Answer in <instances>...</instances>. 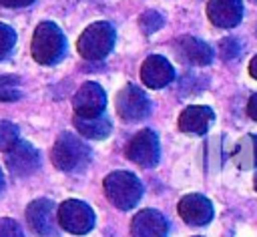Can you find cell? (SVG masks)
<instances>
[{
	"instance_id": "6da1fadb",
	"label": "cell",
	"mask_w": 257,
	"mask_h": 237,
	"mask_svg": "<svg viewBox=\"0 0 257 237\" xmlns=\"http://www.w3.org/2000/svg\"><path fill=\"white\" fill-rule=\"evenodd\" d=\"M52 163L64 173H80L90 163V149L76 135L62 133L52 147Z\"/></svg>"
},
{
	"instance_id": "7a4b0ae2",
	"label": "cell",
	"mask_w": 257,
	"mask_h": 237,
	"mask_svg": "<svg viewBox=\"0 0 257 237\" xmlns=\"http://www.w3.org/2000/svg\"><path fill=\"white\" fill-rule=\"evenodd\" d=\"M66 40L54 22H40L32 36V56L40 64H54L62 58Z\"/></svg>"
},
{
	"instance_id": "3957f363",
	"label": "cell",
	"mask_w": 257,
	"mask_h": 237,
	"mask_svg": "<svg viewBox=\"0 0 257 237\" xmlns=\"http://www.w3.org/2000/svg\"><path fill=\"white\" fill-rule=\"evenodd\" d=\"M104 195L118 209H133L143 197L141 181L126 171H114L104 179Z\"/></svg>"
},
{
	"instance_id": "277c9868",
	"label": "cell",
	"mask_w": 257,
	"mask_h": 237,
	"mask_svg": "<svg viewBox=\"0 0 257 237\" xmlns=\"http://www.w3.org/2000/svg\"><path fill=\"white\" fill-rule=\"evenodd\" d=\"M78 52L86 60L104 58L114 46V28L108 22H94L78 38Z\"/></svg>"
},
{
	"instance_id": "5b68a950",
	"label": "cell",
	"mask_w": 257,
	"mask_h": 237,
	"mask_svg": "<svg viewBox=\"0 0 257 237\" xmlns=\"http://www.w3.org/2000/svg\"><path fill=\"white\" fill-rule=\"evenodd\" d=\"M58 223L64 231L84 235L94 227V211L78 199H68L58 207Z\"/></svg>"
},
{
	"instance_id": "8992f818",
	"label": "cell",
	"mask_w": 257,
	"mask_h": 237,
	"mask_svg": "<svg viewBox=\"0 0 257 237\" xmlns=\"http://www.w3.org/2000/svg\"><path fill=\"white\" fill-rule=\"evenodd\" d=\"M126 157L141 167H155L161 157V147H159L157 135L151 129L137 133L126 147Z\"/></svg>"
},
{
	"instance_id": "52a82bcc",
	"label": "cell",
	"mask_w": 257,
	"mask_h": 237,
	"mask_svg": "<svg viewBox=\"0 0 257 237\" xmlns=\"http://www.w3.org/2000/svg\"><path fill=\"white\" fill-rule=\"evenodd\" d=\"M116 112L124 121H143L151 112V100L139 86L126 84L116 96Z\"/></svg>"
},
{
	"instance_id": "ba28073f",
	"label": "cell",
	"mask_w": 257,
	"mask_h": 237,
	"mask_svg": "<svg viewBox=\"0 0 257 237\" xmlns=\"http://www.w3.org/2000/svg\"><path fill=\"white\" fill-rule=\"evenodd\" d=\"M72 106H74V112L76 116H82V118H92V116H100L104 106H106V94L102 90L100 84L96 82H84L74 98H72Z\"/></svg>"
},
{
	"instance_id": "9c48e42d",
	"label": "cell",
	"mask_w": 257,
	"mask_h": 237,
	"mask_svg": "<svg viewBox=\"0 0 257 237\" xmlns=\"http://www.w3.org/2000/svg\"><path fill=\"white\" fill-rule=\"evenodd\" d=\"M26 219L28 225L38 233V235H54L56 231V209L50 199H36L28 205L26 209Z\"/></svg>"
},
{
	"instance_id": "30bf717a",
	"label": "cell",
	"mask_w": 257,
	"mask_h": 237,
	"mask_svg": "<svg viewBox=\"0 0 257 237\" xmlns=\"http://www.w3.org/2000/svg\"><path fill=\"white\" fill-rule=\"evenodd\" d=\"M6 165H8V169H10L14 175L26 177V175H32L34 171H38V167H40V155H38V151H36L30 143L18 141V143L8 151Z\"/></svg>"
},
{
	"instance_id": "8fae6325",
	"label": "cell",
	"mask_w": 257,
	"mask_h": 237,
	"mask_svg": "<svg viewBox=\"0 0 257 237\" xmlns=\"http://www.w3.org/2000/svg\"><path fill=\"white\" fill-rule=\"evenodd\" d=\"M141 78H143L145 86H149V88H163L175 78V68L165 56L153 54L143 62Z\"/></svg>"
},
{
	"instance_id": "7c38bea8",
	"label": "cell",
	"mask_w": 257,
	"mask_h": 237,
	"mask_svg": "<svg viewBox=\"0 0 257 237\" xmlns=\"http://www.w3.org/2000/svg\"><path fill=\"white\" fill-rule=\"evenodd\" d=\"M207 16L217 28H233L241 22L243 2L241 0H209Z\"/></svg>"
},
{
	"instance_id": "4fadbf2b",
	"label": "cell",
	"mask_w": 257,
	"mask_h": 237,
	"mask_svg": "<svg viewBox=\"0 0 257 237\" xmlns=\"http://www.w3.org/2000/svg\"><path fill=\"white\" fill-rule=\"evenodd\" d=\"M179 215L189 225H207L213 219V205L203 195H185L179 201Z\"/></svg>"
},
{
	"instance_id": "5bb4252c",
	"label": "cell",
	"mask_w": 257,
	"mask_h": 237,
	"mask_svg": "<svg viewBox=\"0 0 257 237\" xmlns=\"http://www.w3.org/2000/svg\"><path fill=\"white\" fill-rule=\"evenodd\" d=\"M167 233H169L167 219L155 209H145L137 213L131 223L133 237H167Z\"/></svg>"
},
{
	"instance_id": "9a60e30c",
	"label": "cell",
	"mask_w": 257,
	"mask_h": 237,
	"mask_svg": "<svg viewBox=\"0 0 257 237\" xmlns=\"http://www.w3.org/2000/svg\"><path fill=\"white\" fill-rule=\"evenodd\" d=\"M213 118H215L213 108H209L205 104L187 106L179 116V129L189 135H205L209 131Z\"/></svg>"
},
{
	"instance_id": "2e32d148",
	"label": "cell",
	"mask_w": 257,
	"mask_h": 237,
	"mask_svg": "<svg viewBox=\"0 0 257 237\" xmlns=\"http://www.w3.org/2000/svg\"><path fill=\"white\" fill-rule=\"evenodd\" d=\"M177 50L181 54V58L189 64H197V66H205L213 60V48L193 36H183L177 44Z\"/></svg>"
},
{
	"instance_id": "e0dca14e",
	"label": "cell",
	"mask_w": 257,
	"mask_h": 237,
	"mask_svg": "<svg viewBox=\"0 0 257 237\" xmlns=\"http://www.w3.org/2000/svg\"><path fill=\"white\" fill-rule=\"evenodd\" d=\"M74 127L76 131L84 137V139H94V141H100V139H106L112 131V125L110 121L100 114V116H92V118H82V116H74Z\"/></svg>"
},
{
	"instance_id": "ac0fdd59",
	"label": "cell",
	"mask_w": 257,
	"mask_h": 237,
	"mask_svg": "<svg viewBox=\"0 0 257 237\" xmlns=\"http://www.w3.org/2000/svg\"><path fill=\"white\" fill-rule=\"evenodd\" d=\"M233 161L241 169H253L257 167V137L255 135H245L235 151H233Z\"/></svg>"
},
{
	"instance_id": "d6986e66",
	"label": "cell",
	"mask_w": 257,
	"mask_h": 237,
	"mask_svg": "<svg viewBox=\"0 0 257 237\" xmlns=\"http://www.w3.org/2000/svg\"><path fill=\"white\" fill-rule=\"evenodd\" d=\"M22 96L20 80L14 74H0V100L2 102H12Z\"/></svg>"
},
{
	"instance_id": "ffe728a7",
	"label": "cell",
	"mask_w": 257,
	"mask_h": 237,
	"mask_svg": "<svg viewBox=\"0 0 257 237\" xmlns=\"http://www.w3.org/2000/svg\"><path fill=\"white\" fill-rule=\"evenodd\" d=\"M18 143V127L10 121H0V151L8 153Z\"/></svg>"
},
{
	"instance_id": "44dd1931",
	"label": "cell",
	"mask_w": 257,
	"mask_h": 237,
	"mask_svg": "<svg viewBox=\"0 0 257 237\" xmlns=\"http://www.w3.org/2000/svg\"><path fill=\"white\" fill-rule=\"evenodd\" d=\"M163 16L159 14V12H155V10H147L145 14H141V18H139V24H141V30L145 32V34H153V32H157L161 26H163Z\"/></svg>"
},
{
	"instance_id": "7402d4cb",
	"label": "cell",
	"mask_w": 257,
	"mask_h": 237,
	"mask_svg": "<svg viewBox=\"0 0 257 237\" xmlns=\"http://www.w3.org/2000/svg\"><path fill=\"white\" fill-rule=\"evenodd\" d=\"M14 44H16V32L8 24H2L0 22V60L10 54V50L14 48Z\"/></svg>"
},
{
	"instance_id": "603a6c76",
	"label": "cell",
	"mask_w": 257,
	"mask_h": 237,
	"mask_svg": "<svg viewBox=\"0 0 257 237\" xmlns=\"http://www.w3.org/2000/svg\"><path fill=\"white\" fill-rule=\"evenodd\" d=\"M221 46V56L225 58V60H231V58H235L239 52H241V42L237 40V38H225V40H221L219 42Z\"/></svg>"
},
{
	"instance_id": "cb8c5ba5",
	"label": "cell",
	"mask_w": 257,
	"mask_h": 237,
	"mask_svg": "<svg viewBox=\"0 0 257 237\" xmlns=\"http://www.w3.org/2000/svg\"><path fill=\"white\" fill-rule=\"evenodd\" d=\"M0 237H24L22 227L14 219H0Z\"/></svg>"
},
{
	"instance_id": "d4e9b609",
	"label": "cell",
	"mask_w": 257,
	"mask_h": 237,
	"mask_svg": "<svg viewBox=\"0 0 257 237\" xmlns=\"http://www.w3.org/2000/svg\"><path fill=\"white\" fill-rule=\"evenodd\" d=\"M34 0H0V4L6 8H22V6H28Z\"/></svg>"
},
{
	"instance_id": "484cf974",
	"label": "cell",
	"mask_w": 257,
	"mask_h": 237,
	"mask_svg": "<svg viewBox=\"0 0 257 237\" xmlns=\"http://www.w3.org/2000/svg\"><path fill=\"white\" fill-rule=\"evenodd\" d=\"M247 112H249V116L253 118V121H257V92L249 98V104H247Z\"/></svg>"
},
{
	"instance_id": "4316f807",
	"label": "cell",
	"mask_w": 257,
	"mask_h": 237,
	"mask_svg": "<svg viewBox=\"0 0 257 237\" xmlns=\"http://www.w3.org/2000/svg\"><path fill=\"white\" fill-rule=\"evenodd\" d=\"M249 72H251V76L257 80V56L251 58V62H249Z\"/></svg>"
},
{
	"instance_id": "83f0119b",
	"label": "cell",
	"mask_w": 257,
	"mask_h": 237,
	"mask_svg": "<svg viewBox=\"0 0 257 237\" xmlns=\"http://www.w3.org/2000/svg\"><path fill=\"white\" fill-rule=\"evenodd\" d=\"M2 187H4V175H2V171H0V191H2Z\"/></svg>"
},
{
	"instance_id": "f1b7e54d",
	"label": "cell",
	"mask_w": 257,
	"mask_h": 237,
	"mask_svg": "<svg viewBox=\"0 0 257 237\" xmlns=\"http://www.w3.org/2000/svg\"><path fill=\"white\" fill-rule=\"evenodd\" d=\"M255 189H257V177H255Z\"/></svg>"
}]
</instances>
